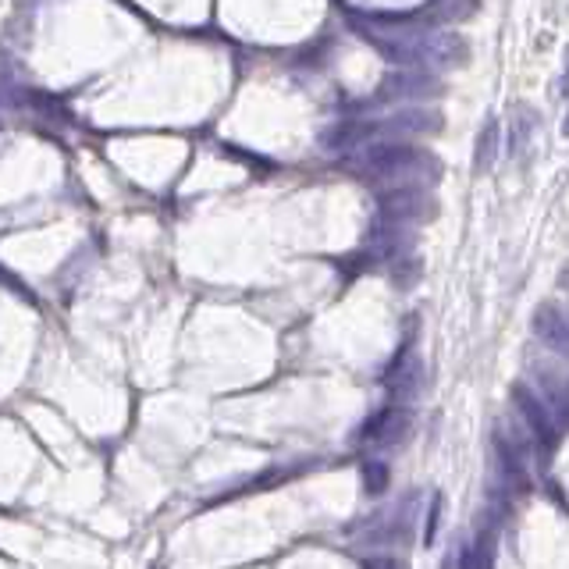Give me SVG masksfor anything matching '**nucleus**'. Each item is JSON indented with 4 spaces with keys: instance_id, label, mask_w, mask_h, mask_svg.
Returning a JSON list of instances; mask_svg holds the SVG:
<instances>
[{
    "instance_id": "nucleus-1",
    "label": "nucleus",
    "mask_w": 569,
    "mask_h": 569,
    "mask_svg": "<svg viewBox=\"0 0 569 569\" xmlns=\"http://www.w3.org/2000/svg\"><path fill=\"white\" fill-rule=\"evenodd\" d=\"M498 154V122H488L477 135V154H474V167L484 171Z\"/></svg>"
},
{
    "instance_id": "nucleus-2",
    "label": "nucleus",
    "mask_w": 569,
    "mask_h": 569,
    "mask_svg": "<svg viewBox=\"0 0 569 569\" xmlns=\"http://www.w3.org/2000/svg\"><path fill=\"white\" fill-rule=\"evenodd\" d=\"M548 331H555V334H552V338H555V349H563L566 324H563V314H559L555 306H548V310H541V314H537V334H541V338H548Z\"/></svg>"
},
{
    "instance_id": "nucleus-3",
    "label": "nucleus",
    "mask_w": 569,
    "mask_h": 569,
    "mask_svg": "<svg viewBox=\"0 0 569 569\" xmlns=\"http://www.w3.org/2000/svg\"><path fill=\"white\" fill-rule=\"evenodd\" d=\"M442 509H445V498H442V494H434V498H431V509H427V520H424V548H431V544H434V537H438Z\"/></svg>"
},
{
    "instance_id": "nucleus-4",
    "label": "nucleus",
    "mask_w": 569,
    "mask_h": 569,
    "mask_svg": "<svg viewBox=\"0 0 569 569\" xmlns=\"http://www.w3.org/2000/svg\"><path fill=\"white\" fill-rule=\"evenodd\" d=\"M364 484L370 494H381L388 488V466L384 463H366L364 466Z\"/></svg>"
},
{
    "instance_id": "nucleus-5",
    "label": "nucleus",
    "mask_w": 569,
    "mask_h": 569,
    "mask_svg": "<svg viewBox=\"0 0 569 569\" xmlns=\"http://www.w3.org/2000/svg\"><path fill=\"white\" fill-rule=\"evenodd\" d=\"M392 416H395V409H381L377 416H370V420H366V424H364V438H366V442H370V438H381Z\"/></svg>"
}]
</instances>
